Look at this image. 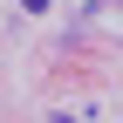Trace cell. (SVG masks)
<instances>
[{"label":"cell","instance_id":"obj_1","mask_svg":"<svg viewBox=\"0 0 123 123\" xmlns=\"http://www.w3.org/2000/svg\"><path fill=\"white\" fill-rule=\"evenodd\" d=\"M21 7H27V14H41V7H48V0H21Z\"/></svg>","mask_w":123,"mask_h":123}]
</instances>
